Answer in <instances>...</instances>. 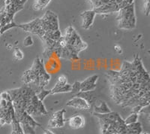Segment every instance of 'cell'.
Segmentation results:
<instances>
[{
  "label": "cell",
  "instance_id": "4316f807",
  "mask_svg": "<svg viewBox=\"0 0 150 134\" xmlns=\"http://www.w3.org/2000/svg\"><path fill=\"white\" fill-rule=\"evenodd\" d=\"M44 130V133L43 134H54L52 131H50V130H45V129H43Z\"/></svg>",
  "mask_w": 150,
  "mask_h": 134
},
{
  "label": "cell",
  "instance_id": "7402d4cb",
  "mask_svg": "<svg viewBox=\"0 0 150 134\" xmlns=\"http://www.w3.org/2000/svg\"><path fill=\"white\" fill-rule=\"evenodd\" d=\"M36 95H37V96L38 97V99H39L40 100H41V101H44V100H45V99L46 98L48 95H50V90L47 91V90L44 89V90H42V91H39L38 93H36Z\"/></svg>",
  "mask_w": 150,
  "mask_h": 134
},
{
  "label": "cell",
  "instance_id": "ba28073f",
  "mask_svg": "<svg viewBox=\"0 0 150 134\" xmlns=\"http://www.w3.org/2000/svg\"><path fill=\"white\" fill-rule=\"evenodd\" d=\"M116 20L117 21L118 27L120 29L127 30L134 29L137 24L134 3L126 5L117 11Z\"/></svg>",
  "mask_w": 150,
  "mask_h": 134
},
{
  "label": "cell",
  "instance_id": "44dd1931",
  "mask_svg": "<svg viewBox=\"0 0 150 134\" xmlns=\"http://www.w3.org/2000/svg\"><path fill=\"white\" fill-rule=\"evenodd\" d=\"M14 27H17V24H16L14 21H13V22L9 23V24H5V26H2L1 29H0V35L3 34L5 32L8 31V29H11V28H14Z\"/></svg>",
  "mask_w": 150,
  "mask_h": 134
},
{
  "label": "cell",
  "instance_id": "d6986e66",
  "mask_svg": "<svg viewBox=\"0 0 150 134\" xmlns=\"http://www.w3.org/2000/svg\"><path fill=\"white\" fill-rule=\"evenodd\" d=\"M94 111H95L94 113L97 114H107L112 112L105 102H101L100 105L94 107Z\"/></svg>",
  "mask_w": 150,
  "mask_h": 134
},
{
  "label": "cell",
  "instance_id": "d4e9b609",
  "mask_svg": "<svg viewBox=\"0 0 150 134\" xmlns=\"http://www.w3.org/2000/svg\"><path fill=\"white\" fill-rule=\"evenodd\" d=\"M144 11L146 16L149 14V0H144Z\"/></svg>",
  "mask_w": 150,
  "mask_h": 134
},
{
  "label": "cell",
  "instance_id": "2e32d148",
  "mask_svg": "<svg viewBox=\"0 0 150 134\" xmlns=\"http://www.w3.org/2000/svg\"><path fill=\"white\" fill-rule=\"evenodd\" d=\"M96 15V13L95 11L91 9V10L86 11L80 14V17L82 18V28L84 29H89L94 23L95 17Z\"/></svg>",
  "mask_w": 150,
  "mask_h": 134
},
{
  "label": "cell",
  "instance_id": "277c9868",
  "mask_svg": "<svg viewBox=\"0 0 150 134\" xmlns=\"http://www.w3.org/2000/svg\"><path fill=\"white\" fill-rule=\"evenodd\" d=\"M17 27L21 28L24 31L36 35L42 38L49 33L59 29V21L58 16L51 11H47L44 16L36 18L29 23L17 24Z\"/></svg>",
  "mask_w": 150,
  "mask_h": 134
},
{
  "label": "cell",
  "instance_id": "52a82bcc",
  "mask_svg": "<svg viewBox=\"0 0 150 134\" xmlns=\"http://www.w3.org/2000/svg\"><path fill=\"white\" fill-rule=\"evenodd\" d=\"M27 0H5V5L0 11L1 27L14 21V15L23 10Z\"/></svg>",
  "mask_w": 150,
  "mask_h": 134
},
{
  "label": "cell",
  "instance_id": "9c48e42d",
  "mask_svg": "<svg viewBox=\"0 0 150 134\" xmlns=\"http://www.w3.org/2000/svg\"><path fill=\"white\" fill-rule=\"evenodd\" d=\"M14 118V110L11 96L8 91L0 94V124H11Z\"/></svg>",
  "mask_w": 150,
  "mask_h": 134
},
{
  "label": "cell",
  "instance_id": "ffe728a7",
  "mask_svg": "<svg viewBox=\"0 0 150 134\" xmlns=\"http://www.w3.org/2000/svg\"><path fill=\"white\" fill-rule=\"evenodd\" d=\"M137 121H138V114L133 113V112L130 115H128V117L124 120L125 124L126 125L134 124V123H136Z\"/></svg>",
  "mask_w": 150,
  "mask_h": 134
},
{
  "label": "cell",
  "instance_id": "7c38bea8",
  "mask_svg": "<svg viewBox=\"0 0 150 134\" xmlns=\"http://www.w3.org/2000/svg\"><path fill=\"white\" fill-rule=\"evenodd\" d=\"M70 92H72V84H68V79L65 75L59 76L55 86L50 89V95Z\"/></svg>",
  "mask_w": 150,
  "mask_h": 134
},
{
  "label": "cell",
  "instance_id": "83f0119b",
  "mask_svg": "<svg viewBox=\"0 0 150 134\" xmlns=\"http://www.w3.org/2000/svg\"><path fill=\"white\" fill-rule=\"evenodd\" d=\"M140 134H149V133H147V132H142Z\"/></svg>",
  "mask_w": 150,
  "mask_h": 134
},
{
  "label": "cell",
  "instance_id": "ac0fdd59",
  "mask_svg": "<svg viewBox=\"0 0 150 134\" xmlns=\"http://www.w3.org/2000/svg\"><path fill=\"white\" fill-rule=\"evenodd\" d=\"M51 2V0H34L33 5V9L35 11H41L45 8Z\"/></svg>",
  "mask_w": 150,
  "mask_h": 134
},
{
  "label": "cell",
  "instance_id": "603a6c76",
  "mask_svg": "<svg viewBox=\"0 0 150 134\" xmlns=\"http://www.w3.org/2000/svg\"><path fill=\"white\" fill-rule=\"evenodd\" d=\"M13 54H14V59L17 60H21L24 57V53L20 48H15L13 51Z\"/></svg>",
  "mask_w": 150,
  "mask_h": 134
},
{
  "label": "cell",
  "instance_id": "9a60e30c",
  "mask_svg": "<svg viewBox=\"0 0 150 134\" xmlns=\"http://www.w3.org/2000/svg\"><path fill=\"white\" fill-rule=\"evenodd\" d=\"M66 105L80 110H88L91 108V105L89 102L83 97L79 96H75L74 97L71 99L66 103Z\"/></svg>",
  "mask_w": 150,
  "mask_h": 134
},
{
  "label": "cell",
  "instance_id": "e0dca14e",
  "mask_svg": "<svg viewBox=\"0 0 150 134\" xmlns=\"http://www.w3.org/2000/svg\"><path fill=\"white\" fill-rule=\"evenodd\" d=\"M68 124L72 129H80L85 125V118L81 115H75L68 120Z\"/></svg>",
  "mask_w": 150,
  "mask_h": 134
},
{
  "label": "cell",
  "instance_id": "5bb4252c",
  "mask_svg": "<svg viewBox=\"0 0 150 134\" xmlns=\"http://www.w3.org/2000/svg\"><path fill=\"white\" fill-rule=\"evenodd\" d=\"M98 75H92L82 81H79L80 84V92L79 93H85L91 92L96 89V83L98 80Z\"/></svg>",
  "mask_w": 150,
  "mask_h": 134
},
{
  "label": "cell",
  "instance_id": "4fadbf2b",
  "mask_svg": "<svg viewBox=\"0 0 150 134\" xmlns=\"http://www.w3.org/2000/svg\"><path fill=\"white\" fill-rule=\"evenodd\" d=\"M66 110L65 108H62L60 110L57 111L51 115L50 118L48 127L50 128H61L65 126V113Z\"/></svg>",
  "mask_w": 150,
  "mask_h": 134
},
{
  "label": "cell",
  "instance_id": "cb8c5ba5",
  "mask_svg": "<svg viewBox=\"0 0 150 134\" xmlns=\"http://www.w3.org/2000/svg\"><path fill=\"white\" fill-rule=\"evenodd\" d=\"M33 45V38L31 37L30 36H27L25 39H24L23 41V45L25 47H29V46H31V45Z\"/></svg>",
  "mask_w": 150,
  "mask_h": 134
},
{
  "label": "cell",
  "instance_id": "8992f818",
  "mask_svg": "<svg viewBox=\"0 0 150 134\" xmlns=\"http://www.w3.org/2000/svg\"><path fill=\"white\" fill-rule=\"evenodd\" d=\"M134 0H89L92 9L96 14L117 12L126 5L134 3Z\"/></svg>",
  "mask_w": 150,
  "mask_h": 134
},
{
  "label": "cell",
  "instance_id": "484cf974",
  "mask_svg": "<svg viewBox=\"0 0 150 134\" xmlns=\"http://www.w3.org/2000/svg\"><path fill=\"white\" fill-rule=\"evenodd\" d=\"M114 50L117 53H122V48L120 46V45H116L114 47Z\"/></svg>",
  "mask_w": 150,
  "mask_h": 134
},
{
  "label": "cell",
  "instance_id": "5b68a950",
  "mask_svg": "<svg viewBox=\"0 0 150 134\" xmlns=\"http://www.w3.org/2000/svg\"><path fill=\"white\" fill-rule=\"evenodd\" d=\"M93 115L99 119L101 134H128L127 125L125 124L124 119L116 112L93 113Z\"/></svg>",
  "mask_w": 150,
  "mask_h": 134
},
{
  "label": "cell",
  "instance_id": "f1b7e54d",
  "mask_svg": "<svg viewBox=\"0 0 150 134\" xmlns=\"http://www.w3.org/2000/svg\"><path fill=\"white\" fill-rule=\"evenodd\" d=\"M0 29H1V24H0Z\"/></svg>",
  "mask_w": 150,
  "mask_h": 134
},
{
  "label": "cell",
  "instance_id": "30bf717a",
  "mask_svg": "<svg viewBox=\"0 0 150 134\" xmlns=\"http://www.w3.org/2000/svg\"><path fill=\"white\" fill-rule=\"evenodd\" d=\"M15 118L20 123L25 134H35V129L37 127L42 128L41 124L35 121L33 117L26 112L16 116Z\"/></svg>",
  "mask_w": 150,
  "mask_h": 134
},
{
  "label": "cell",
  "instance_id": "6da1fadb",
  "mask_svg": "<svg viewBox=\"0 0 150 134\" xmlns=\"http://www.w3.org/2000/svg\"><path fill=\"white\" fill-rule=\"evenodd\" d=\"M110 84L111 98L116 105L131 107L138 114L150 103V76L143 61L137 54L133 61H124L120 70L105 74Z\"/></svg>",
  "mask_w": 150,
  "mask_h": 134
},
{
  "label": "cell",
  "instance_id": "7a4b0ae2",
  "mask_svg": "<svg viewBox=\"0 0 150 134\" xmlns=\"http://www.w3.org/2000/svg\"><path fill=\"white\" fill-rule=\"evenodd\" d=\"M87 48V43L81 38L76 29L72 26H69L62 36L57 57L68 60H77L79 54L86 50Z\"/></svg>",
  "mask_w": 150,
  "mask_h": 134
},
{
  "label": "cell",
  "instance_id": "8fae6325",
  "mask_svg": "<svg viewBox=\"0 0 150 134\" xmlns=\"http://www.w3.org/2000/svg\"><path fill=\"white\" fill-rule=\"evenodd\" d=\"M25 112L31 115L32 117L33 116H44V115H47L48 114L47 111L43 103V101L38 99L36 93L33 95V97L28 103Z\"/></svg>",
  "mask_w": 150,
  "mask_h": 134
},
{
  "label": "cell",
  "instance_id": "3957f363",
  "mask_svg": "<svg viewBox=\"0 0 150 134\" xmlns=\"http://www.w3.org/2000/svg\"><path fill=\"white\" fill-rule=\"evenodd\" d=\"M50 79L51 76L45 69L44 60L40 57L35 59L32 66L25 71L21 76L23 84L30 86L36 93L45 89Z\"/></svg>",
  "mask_w": 150,
  "mask_h": 134
}]
</instances>
